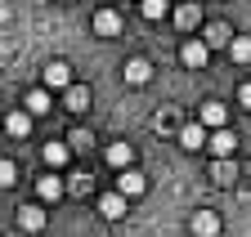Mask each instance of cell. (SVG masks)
Instances as JSON below:
<instances>
[{
	"instance_id": "obj_1",
	"label": "cell",
	"mask_w": 251,
	"mask_h": 237,
	"mask_svg": "<svg viewBox=\"0 0 251 237\" xmlns=\"http://www.w3.org/2000/svg\"><path fill=\"white\" fill-rule=\"evenodd\" d=\"M198 126L202 130H229V108L220 103V99H206L198 108Z\"/></svg>"
},
{
	"instance_id": "obj_2",
	"label": "cell",
	"mask_w": 251,
	"mask_h": 237,
	"mask_svg": "<svg viewBox=\"0 0 251 237\" xmlns=\"http://www.w3.org/2000/svg\"><path fill=\"white\" fill-rule=\"evenodd\" d=\"M41 76H45V90H50V94H54V90H63V94H68L72 85H76V81H72V67L63 63V58H54V63H45V72H41Z\"/></svg>"
},
{
	"instance_id": "obj_3",
	"label": "cell",
	"mask_w": 251,
	"mask_h": 237,
	"mask_svg": "<svg viewBox=\"0 0 251 237\" xmlns=\"http://www.w3.org/2000/svg\"><path fill=\"white\" fill-rule=\"evenodd\" d=\"M206 58H211V49H206V45H202L198 36H188V41L179 45V63H184V67L202 72V67H206Z\"/></svg>"
},
{
	"instance_id": "obj_4",
	"label": "cell",
	"mask_w": 251,
	"mask_h": 237,
	"mask_svg": "<svg viewBox=\"0 0 251 237\" xmlns=\"http://www.w3.org/2000/svg\"><path fill=\"white\" fill-rule=\"evenodd\" d=\"M206 148L215 152V161H233V152H238V134H233V130H211Z\"/></svg>"
},
{
	"instance_id": "obj_5",
	"label": "cell",
	"mask_w": 251,
	"mask_h": 237,
	"mask_svg": "<svg viewBox=\"0 0 251 237\" xmlns=\"http://www.w3.org/2000/svg\"><path fill=\"white\" fill-rule=\"evenodd\" d=\"M144 188H148L144 170H135V166H130V170H121V174H117V193H121L126 201H130V197H144Z\"/></svg>"
},
{
	"instance_id": "obj_6",
	"label": "cell",
	"mask_w": 251,
	"mask_h": 237,
	"mask_svg": "<svg viewBox=\"0 0 251 237\" xmlns=\"http://www.w3.org/2000/svg\"><path fill=\"white\" fill-rule=\"evenodd\" d=\"M121 81H126V85H148V81H152V63H148V58H126Z\"/></svg>"
},
{
	"instance_id": "obj_7",
	"label": "cell",
	"mask_w": 251,
	"mask_h": 237,
	"mask_svg": "<svg viewBox=\"0 0 251 237\" xmlns=\"http://www.w3.org/2000/svg\"><path fill=\"white\" fill-rule=\"evenodd\" d=\"M188 228H193V237H220V228H225V224H220V215H215V211H198Z\"/></svg>"
},
{
	"instance_id": "obj_8",
	"label": "cell",
	"mask_w": 251,
	"mask_h": 237,
	"mask_svg": "<svg viewBox=\"0 0 251 237\" xmlns=\"http://www.w3.org/2000/svg\"><path fill=\"white\" fill-rule=\"evenodd\" d=\"M206 130L198 126V121H188V126H179V148H184V152H198V148H206Z\"/></svg>"
},
{
	"instance_id": "obj_9",
	"label": "cell",
	"mask_w": 251,
	"mask_h": 237,
	"mask_svg": "<svg viewBox=\"0 0 251 237\" xmlns=\"http://www.w3.org/2000/svg\"><path fill=\"white\" fill-rule=\"evenodd\" d=\"M198 22H202V9H198V0H184V5L175 9V27H179V32H193Z\"/></svg>"
},
{
	"instance_id": "obj_10",
	"label": "cell",
	"mask_w": 251,
	"mask_h": 237,
	"mask_svg": "<svg viewBox=\"0 0 251 237\" xmlns=\"http://www.w3.org/2000/svg\"><path fill=\"white\" fill-rule=\"evenodd\" d=\"M41 157H45V166H50V170H58V166H68V161H72V148H68V143H54V139H50V143L41 148Z\"/></svg>"
},
{
	"instance_id": "obj_11",
	"label": "cell",
	"mask_w": 251,
	"mask_h": 237,
	"mask_svg": "<svg viewBox=\"0 0 251 237\" xmlns=\"http://www.w3.org/2000/svg\"><path fill=\"white\" fill-rule=\"evenodd\" d=\"M94 32L99 36H121V14L117 9H99L94 14Z\"/></svg>"
},
{
	"instance_id": "obj_12",
	"label": "cell",
	"mask_w": 251,
	"mask_h": 237,
	"mask_svg": "<svg viewBox=\"0 0 251 237\" xmlns=\"http://www.w3.org/2000/svg\"><path fill=\"white\" fill-rule=\"evenodd\" d=\"M50 108H54V99H50V90H31V94L23 99V112H27V116H45Z\"/></svg>"
},
{
	"instance_id": "obj_13",
	"label": "cell",
	"mask_w": 251,
	"mask_h": 237,
	"mask_svg": "<svg viewBox=\"0 0 251 237\" xmlns=\"http://www.w3.org/2000/svg\"><path fill=\"white\" fill-rule=\"evenodd\" d=\"M99 215L103 219H126V197L121 193H103L99 197Z\"/></svg>"
},
{
	"instance_id": "obj_14",
	"label": "cell",
	"mask_w": 251,
	"mask_h": 237,
	"mask_svg": "<svg viewBox=\"0 0 251 237\" xmlns=\"http://www.w3.org/2000/svg\"><path fill=\"white\" fill-rule=\"evenodd\" d=\"M108 166L130 170V166H135V148H130V143H108Z\"/></svg>"
},
{
	"instance_id": "obj_15",
	"label": "cell",
	"mask_w": 251,
	"mask_h": 237,
	"mask_svg": "<svg viewBox=\"0 0 251 237\" xmlns=\"http://www.w3.org/2000/svg\"><path fill=\"white\" fill-rule=\"evenodd\" d=\"M229 41H233V32H229L225 22H211V27H206V36H202L206 49H229Z\"/></svg>"
},
{
	"instance_id": "obj_16",
	"label": "cell",
	"mask_w": 251,
	"mask_h": 237,
	"mask_svg": "<svg viewBox=\"0 0 251 237\" xmlns=\"http://www.w3.org/2000/svg\"><path fill=\"white\" fill-rule=\"evenodd\" d=\"M5 130H9L14 139H27V134H31V116H27L23 108H14V112L5 116Z\"/></svg>"
},
{
	"instance_id": "obj_17",
	"label": "cell",
	"mask_w": 251,
	"mask_h": 237,
	"mask_svg": "<svg viewBox=\"0 0 251 237\" xmlns=\"http://www.w3.org/2000/svg\"><path fill=\"white\" fill-rule=\"evenodd\" d=\"M18 228L41 233V228H45V211H41V206H23V211H18Z\"/></svg>"
},
{
	"instance_id": "obj_18",
	"label": "cell",
	"mask_w": 251,
	"mask_h": 237,
	"mask_svg": "<svg viewBox=\"0 0 251 237\" xmlns=\"http://www.w3.org/2000/svg\"><path fill=\"white\" fill-rule=\"evenodd\" d=\"M63 108H68V112H85L90 108V85H72L68 99H63Z\"/></svg>"
},
{
	"instance_id": "obj_19",
	"label": "cell",
	"mask_w": 251,
	"mask_h": 237,
	"mask_svg": "<svg viewBox=\"0 0 251 237\" xmlns=\"http://www.w3.org/2000/svg\"><path fill=\"white\" fill-rule=\"evenodd\" d=\"M36 197L41 201H58L63 197V179H58V174H45V179L36 184Z\"/></svg>"
},
{
	"instance_id": "obj_20",
	"label": "cell",
	"mask_w": 251,
	"mask_h": 237,
	"mask_svg": "<svg viewBox=\"0 0 251 237\" xmlns=\"http://www.w3.org/2000/svg\"><path fill=\"white\" fill-rule=\"evenodd\" d=\"M229 58L233 63H251V36H233L229 41Z\"/></svg>"
},
{
	"instance_id": "obj_21",
	"label": "cell",
	"mask_w": 251,
	"mask_h": 237,
	"mask_svg": "<svg viewBox=\"0 0 251 237\" xmlns=\"http://www.w3.org/2000/svg\"><path fill=\"white\" fill-rule=\"evenodd\" d=\"M166 9H171V0H139V14H144L148 22H157V18H166Z\"/></svg>"
},
{
	"instance_id": "obj_22",
	"label": "cell",
	"mask_w": 251,
	"mask_h": 237,
	"mask_svg": "<svg viewBox=\"0 0 251 237\" xmlns=\"http://www.w3.org/2000/svg\"><path fill=\"white\" fill-rule=\"evenodd\" d=\"M211 179H215V184H233V179H238V166H233V161H215V166H211Z\"/></svg>"
},
{
	"instance_id": "obj_23",
	"label": "cell",
	"mask_w": 251,
	"mask_h": 237,
	"mask_svg": "<svg viewBox=\"0 0 251 237\" xmlns=\"http://www.w3.org/2000/svg\"><path fill=\"white\" fill-rule=\"evenodd\" d=\"M90 143H94L90 130H72V134H68V148H72V152H81V148H90Z\"/></svg>"
},
{
	"instance_id": "obj_24",
	"label": "cell",
	"mask_w": 251,
	"mask_h": 237,
	"mask_svg": "<svg viewBox=\"0 0 251 237\" xmlns=\"http://www.w3.org/2000/svg\"><path fill=\"white\" fill-rule=\"evenodd\" d=\"M18 184V166L14 161H0V188H14Z\"/></svg>"
},
{
	"instance_id": "obj_25",
	"label": "cell",
	"mask_w": 251,
	"mask_h": 237,
	"mask_svg": "<svg viewBox=\"0 0 251 237\" xmlns=\"http://www.w3.org/2000/svg\"><path fill=\"white\" fill-rule=\"evenodd\" d=\"M238 103H242V108H251V81H247L242 90H238Z\"/></svg>"
},
{
	"instance_id": "obj_26",
	"label": "cell",
	"mask_w": 251,
	"mask_h": 237,
	"mask_svg": "<svg viewBox=\"0 0 251 237\" xmlns=\"http://www.w3.org/2000/svg\"><path fill=\"white\" fill-rule=\"evenodd\" d=\"M63 5H68V0H63Z\"/></svg>"
}]
</instances>
